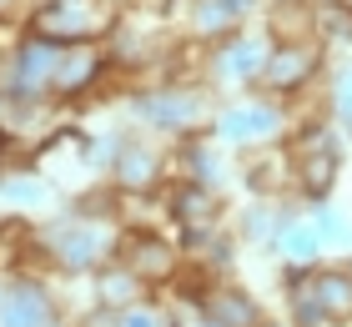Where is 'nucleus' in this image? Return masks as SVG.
Here are the masks:
<instances>
[{"label":"nucleus","mask_w":352,"mask_h":327,"mask_svg":"<svg viewBox=\"0 0 352 327\" xmlns=\"http://www.w3.org/2000/svg\"><path fill=\"white\" fill-rule=\"evenodd\" d=\"M297 182L307 196H327V187L338 182V146L322 131L307 136V151H297Z\"/></svg>","instance_id":"obj_1"},{"label":"nucleus","mask_w":352,"mask_h":327,"mask_svg":"<svg viewBox=\"0 0 352 327\" xmlns=\"http://www.w3.org/2000/svg\"><path fill=\"white\" fill-rule=\"evenodd\" d=\"M60 41H25L21 45V56H15V91L30 96V91H41L45 81H56V65H60Z\"/></svg>","instance_id":"obj_2"},{"label":"nucleus","mask_w":352,"mask_h":327,"mask_svg":"<svg viewBox=\"0 0 352 327\" xmlns=\"http://www.w3.org/2000/svg\"><path fill=\"white\" fill-rule=\"evenodd\" d=\"M126 272H136V282H156V277H166L176 267V252L166 247L162 237H151V232H141V237H126Z\"/></svg>","instance_id":"obj_3"},{"label":"nucleus","mask_w":352,"mask_h":327,"mask_svg":"<svg viewBox=\"0 0 352 327\" xmlns=\"http://www.w3.org/2000/svg\"><path fill=\"white\" fill-rule=\"evenodd\" d=\"M312 71H317V51H312V45H292V41L277 45L272 61L262 65V76H267L272 91H292V86H302Z\"/></svg>","instance_id":"obj_4"},{"label":"nucleus","mask_w":352,"mask_h":327,"mask_svg":"<svg viewBox=\"0 0 352 327\" xmlns=\"http://www.w3.org/2000/svg\"><path fill=\"white\" fill-rule=\"evenodd\" d=\"M101 252H106V242H101V232H96L91 222H76V226L51 232V257L60 267H91Z\"/></svg>","instance_id":"obj_5"},{"label":"nucleus","mask_w":352,"mask_h":327,"mask_svg":"<svg viewBox=\"0 0 352 327\" xmlns=\"http://www.w3.org/2000/svg\"><path fill=\"white\" fill-rule=\"evenodd\" d=\"M51 41H86L91 36V25H96V15L91 10H81V0H56V6H45L41 10V21H36Z\"/></svg>","instance_id":"obj_6"},{"label":"nucleus","mask_w":352,"mask_h":327,"mask_svg":"<svg viewBox=\"0 0 352 327\" xmlns=\"http://www.w3.org/2000/svg\"><path fill=\"white\" fill-rule=\"evenodd\" d=\"M206 313H212L217 327H257L262 313H257V302L247 297V292H236V287H221L206 297Z\"/></svg>","instance_id":"obj_7"},{"label":"nucleus","mask_w":352,"mask_h":327,"mask_svg":"<svg viewBox=\"0 0 352 327\" xmlns=\"http://www.w3.org/2000/svg\"><path fill=\"white\" fill-rule=\"evenodd\" d=\"M51 322V302H45V292L15 282L10 297H6V327H45Z\"/></svg>","instance_id":"obj_8"},{"label":"nucleus","mask_w":352,"mask_h":327,"mask_svg":"<svg viewBox=\"0 0 352 327\" xmlns=\"http://www.w3.org/2000/svg\"><path fill=\"white\" fill-rule=\"evenodd\" d=\"M171 211H176V222L182 226H206V222H217V211H221V202H212V191L206 187H182L171 196Z\"/></svg>","instance_id":"obj_9"},{"label":"nucleus","mask_w":352,"mask_h":327,"mask_svg":"<svg viewBox=\"0 0 352 327\" xmlns=\"http://www.w3.org/2000/svg\"><path fill=\"white\" fill-rule=\"evenodd\" d=\"M272 131H277V116H272L267 106H236V111H227V121H221V136H232V141L272 136Z\"/></svg>","instance_id":"obj_10"},{"label":"nucleus","mask_w":352,"mask_h":327,"mask_svg":"<svg viewBox=\"0 0 352 327\" xmlns=\"http://www.w3.org/2000/svg\"><path fill=\"white\" fill-rule=\"evenodd\" d=\"M141 116H151L156 126H186L191 116H197V96H146L141 101Z\"/></svg>","instance_id":"obj_11"},{"label":"nucleus","mask_w":352,"mask_h":327,"mask_svg":"<svg viewBox=\"0 0 352 327\" xmlns=\"http://www.w3.org/2000/svg\"><path fill=\"white\" fill-rule=\"evenodd\" d=\"M91 76H96V51L91 45H76V51H66L60 65H56V86L60 91H81Z\"/></svg>","instance_id":"obj_12"},{"label":"nucleus","mask_w":352,"mask_h":327,"mask_svg":"<svg viewBox=\"0 0 352 327\" xmlns=\"http://www.w3.org/2000/svg\"><path fill=\"white\" fill-rule=\"evenodd\" d=\"M116 176H121V187H151V182H156V161H151V151H141V146H126L121 161H116Z\"/></svg>","instance_id":"obj_13"},{"label":"nucleus","mask_w":352,"mask_h":327,"mask_svg":"<svg viewBox=\"0 0 352 327\" xmlns=\"http://www.w3.org/2000/svg\"><path fill=\"white\" fill-rule=\"evenodd\" d=\"M257 65H262V45H257V41L227 45V51L217 56V71H221V76H252Z\"/></svg>","instance_id":"obj_14"},{"label":"nucleus","mask_w":352,"mask_h":327,"mask_svg":"<svg viewBox=\"0 0 352 327\" xmlns=\"http://www.w3.org/2000/svg\"><path fill=\"white\" fill-rule=\"evenodd\" d=\"M317 247H322V232H317V226H287L282 232V252L297 257V262H307Z\"/></svg>","instance_id":"obj_15"},{"label":"nucleus","mask_w":352,"mask_h":327,"mask_svg":"<svg viewBox=\"0 0 352 327\" xmlns=\"http://www.w3.org/2000/svg\"><path fill=\"white\" fill-rule=\"evenodd\" d=\"M136 297V272H111L101 282V302H131Z\"/></svg>","instance_id":"obj_16"},{"label":"nucleus","mask_w":352,"mask_h":327,"mask_svg":"<svg viewBox=\"0 0 352 327\" xmlns=\"http://www.w3.org/2000/svg\"><path fill=\"white\" fill-rule=\"evenodd\" d=\"M232 6H227V0H201V10H197V25L201 30H221V25H232Z\"/></svg>","instance_id":"obj_17"},{"label":"nucleus","mask_w":352,"mask_h":327,"mask_svg":"<svg viewBox=\"0 0 352 327\" xmlns=\"http://www.w3.org/2000/svg\"><path fill=\"white\" fill-rule=\"evenodd\" d=\"M121 327H162V317H156L151 307H131V313L121 317Z\"/></svg>","instance_id":"obj_18"},{"label":"nucleus","mask_w":352,"mask_h":327,"mask_svg":"<svg viewBox=\"0 0 352 327\" xmlns=\"http://www.w3.org/2000/svg\"><path fill=\"white\" fill-rule=\"evenodd\" d=\"M6 196H41V182H6Z\"/></svg>","instance_id":"obj_19"},{"label":"nucleus","mask_w":352,"mask_h":327,"mask_svg":"<svg viewBox=\"0 0 352 327\" xmlns=\"http://www.w3.org/2000/svg\"><path fill=\"white\" fill-rule=\"evenodd\" d=\"M338 111H342V116L352 121V76H347L342 86H338Z\"/></svg>","instance_id":"obj_20"},{"label":"nucleus","mask_w":352,"mask_h":327,"mask_svg":"<svg viewBox=\"0 0 352 327\" xmlns=\"http://www.w3.org/2000/svg\"><path fill=\"white\" fill-rule=\"evenodd\" d=\"M342 6H347V10H352V0H342Z\"/></svg>","instance_id":"obj_21"},{"label":"nucleus","mask_w":352,"mask_h":327,"mask_svg":"<svg viewBox=\"0 0 352 327\" xmlns=\"http://www.w3.org/2000/svg\"><path fill=\"white\" fill-rule=\"evenodd\" d=\"M212 327H217V322H212Z\"/></svg>","instance_id":"obj_22"}]
</instances>
